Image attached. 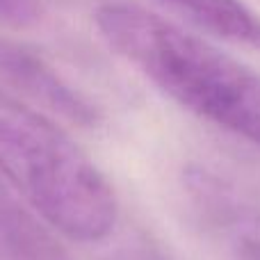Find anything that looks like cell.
Wrapping results in <instances>:
<instances>
[{"label":"cell","mask_w":260,"mask_h":260,"mask_svg":"<svg viewBox=\"0 0 260 260\" xmlns=\"http://www.w3.org/2000/svg\"><path fill=\"white\" fill-rule=\"evenodd\" d=\"M101 37L197 117L260 146V73L210 41L137 5L103 3Z\"/></svg>","instance_id":"6da1fadb"},{"label":"cell","mask_w":260,"mask_h":260,"mask_svg":"<svg viewBox=\"0 0 260 260\" xmlns=\"http://www.w3.org/2000/svg\"><path fill=\"white\" fill-rule=\"evenodd\" d=\"M0 178L62 238L101 242L119 203L110 180L67 130L0 89Z\"/></svg>","instance_id":"7a4b0ae2"},{"label":"cell","mask_w":260,"mask_h":260,"mask_svg":"<svg viewBox=\"0 0 260 260\" xmlns=\"http://www.w3.org/2000/svg\"><path fill=\"white\" fill-rule=\"evenodd\" d=\"M0 80L69 123L89 128L101 119L96 105L69 85L44 57L7 37H0Z\"/></svg>","instance_id":"3957f363"},{"label":"cell","mask_w":260,"mask_h":260,"mask_svg":"<svg viewBox=\"0 0 260 260\" xmlns=\"http://www.w3.org/2000/svg\"><path fill=\"white\" fill-rule=\"evenodd\" d=\"M0 260H76L50 229L0 178Z\"/></svg>","instance_id":"277c9868"},{"label":"cell","mask_w":260,"mask_h":260,"mask_svg":"<svg viewBox=\"0 0 260 260\" xmlns=\"http://www.w3.org/2000/svg\"><path fill=\"white\" fill-rule=\"evenodd\" d=\"M194 25L229 44L260 53V14L244 0H162Z\"/></svg>","instance_id":"5b68a950"},{"label":"cell","mask_w":260,"mask_h":260,"mask_svg":"<svg viewBox=\"0 0 260 260\" xmlns=\"http://www.w3.org/2000/svg\"><path fill=\"white\" fill-rule=\"evenodd\" d=\"M231 251L235 260H260V217L238 215L231 226Z\"/></svg>","instance_id":"8992f818"},{"label":"cell","mask_w":260,"mask_h":260,"mask_svg":"<svg viewBox=\"0 0 260 260\" xmlns=\"http://www.w3.org/2000/svg\"><path fill=\"white\" fill-rule=\"evenodd\" d=\"M37 0H0V21L9 25H27L37 18Z\"/></svg>","instance_id":"52a82bcc"}]
</instances>
